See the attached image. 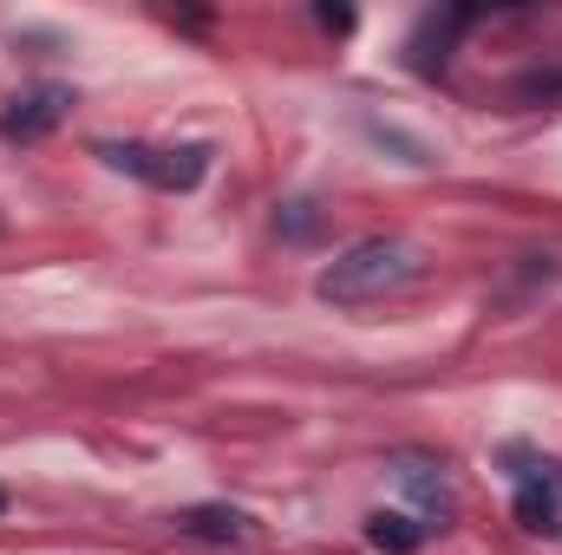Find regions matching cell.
I'll list each match as a JSON object with an SVG mask.
<instances>
[{
    "instance_id": "cell-1",
    "label": "cell",
    "mask_w": 562,
    "mask_h": 555,
    "mask_svg": "<svg viewBox=\"0 0 562 555\" xmlns=\"http://www.w3.org/2000/svg\"><path fill=\"white\" fill-rule=\"evenodd\" d=\"M413 275H419V256L406 242H393V236H373V242H353L321 275V294L327 301H373V294H386V287H400V281H413Z\"/></svg>"
},
{
    "instance_id": "cell-2",
    "label": "cell",
    "mask_w": 562,
    "mask_h": 555,
    "mask_svg": "<svg viewBox=\"0 0 562 555\" xmlns=\"http://www.w3.org/2000/svg\"><path fill=\"white\" fill-rule=\"evenodd\" d=\"M119 170H132L144 183H157V190H196L203 183V170H210V150L203 144H183V150H138V144H125V150H105Z\"/></svg>"
},
{
    "instance_id": "cell-3",
    "label": "cell",
    "mask_w": 562,
    "mask_h": 555,
    "mask_svg": "<svg viewBox=\"0 0 562 555\" xmlns=\"http://www.w3.org/2000/svg\"><path fill=\"white\" fill-rule=\"evenodd\" d=\"M66 105H72L66 86H33V92H20V99L0 112V132L20 138V144H33V138H46V132L66 118Z\"/></svg>"
},
{
    "instance_id": "cell-4",
    "label": "cell",
    "mask_w": 562,
    "mask_h": 555,
    "mask_svg": "<svg viewBox=\"0 0 562 555\" xmlns=\"http://www.w3.org/2000/svg\"><path fill=\"white\" fill-rule=\"evenodd\" d=\"M177 530H183V536H203V543H236V536H243V517H236V510H183Z\"/></svg>"
},
{
    "instance_id": "cell-5",
    "label": "cell",
    "mask_w": 562,
    "mask_h": 555,
    "mask_svg": "<svg viewBox=\"0 0 562 555\" xmlns=\"http://www.w3.org/2000/svg\"><path fill=\"white\" fill-rule=\"evenodd\" d=\"M367 536H373V550H386V555H406V550H419V523L413 517H373L367 523Z\"/></svg>"
},
{
    "instance_id": "cell-6",
    "label": "cell",
    "mask_w": 562,
    "mask_h": 555,
    "mask_svg": "<svg viewBox=\"0 0 562 555\" xmlns=\"http://www.w3.org/2000/svg\"><path fill=\"white\" fill-rule=\"evenodd\" d=\"M517 523H524V530H537V536H557V530H562L557 503H550L537 484H530V490H517Z\"/></svg>"
},
{
    "instance_id": "cell-7",
    "label": "cell",
    "mask_w": 562,
    "mask_h": 555,
    "mask_svg": "<svg viewBox=\"0 0 562 555\" xmlns=\"http://www.w3.org/2000/svg\"><path fill=\"white\" fill-rule=\"evenodd\" d=\"M321 26H327V33H347V26H353V7H321Z\"/></svg>"
},
{
    "instance_id": "cell-8",
    "label": "cell",
    "mask_w": 562,
    "mask_h": 555,
    "mask_svg": "<svg viewBox=\"0 0 562 555\" xmlns=\"http://www.w3.org/2000/svg\"><path fill=\"white\" fill-rule=\"evenodd\" d=\"M0 503H7V497H0Z\"/></svg>"
}]
</instances>
